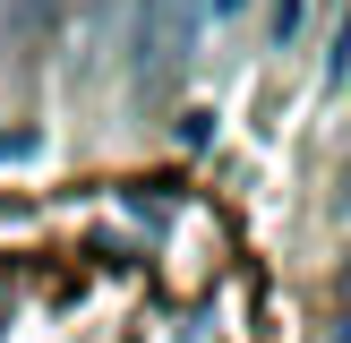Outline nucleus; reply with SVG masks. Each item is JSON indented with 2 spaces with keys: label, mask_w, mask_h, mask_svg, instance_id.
<instances>
[{
  "label": "nucleus",
  "mask_w": 351,
  "mask_h": 343,
  "mask_svg": "<svg viewBox=\"0 0 351 343\" xmlns=\"http://www.w3.org/2000/svg\"><path fill=\"white\" fill-rule=\"evenodd\" d=\"M197 17H206V0H137V78H163L171 51H189Z\"/></svg>",
  "instance_id": "nucleus-1"
},
{
  "label": "nucleus",
  "mask_w": 351,
  "mask_h": 343,
  "mask_svg": "<svg viewBox=\"0 0 351 343\" xmlns=\"http://www.w3.org/2000/svg\"><path fill=\"white\" fill-rule=\"evenodd\" d=\"M326 86H351V17L335 26V51H326Z\"/></svg>",
  "instance_id": "nucleus-2"
},
{
  "label": "nucleus",
  "mask_w": 351,
  "mask_h": 343,
  "mask_svg": "<svg viewBox=\"0 0 351 343\" xmlns=\"http://www.w3.org/2000/svg\"><path fill=\"white\" fill-rule=\"evenodd\" d=\"M300 17H308V0H274V34H283V43L300 34Z\"/></svg>",
  "instance_id": "nucleus-3"
},
{
  "label": "nucleus",
  "mask_w": 351,
  "mask_h": 343,
  "mask_svg": "<svg viewBox=\"0 0 351 343\" xmlns=\"http://www.w3.org/2000/svg\"><path fill=\"white\" fill-rule=\"evenodd\" d=\"M34 154V129H0V163H26Z\"/></svg>",
  "instance_id": "nucleus-4"
},
{
  "label": "nucleus",
  "mask_w": 351,
  "mask_h": 343,
  "mask_svg": "<svg viewBox=\"0 0 351 343\" xmlns=\"http://www.w3.org/2000/svg\"><path fill=\"white\" fill-rule=\"evenodd\" d=\"M335 215H351V163H343V180H335Z\"/></svg>",
  "instance_id": "nucleus-5"
},
{
  "label": "nucleus",
  "mask_w": 351,
  "mask_h": 343,
  "mask_svg": "<svg viewBox=\"0 0 351 343\" xmlns=\"http://www.w3.org/2000/svg\"><path fill=\"white\" fill-rule=\"evenodd\" d=\"M240 9H249V0H206V17H240Z\"/></svg>",
  "instance_id": "nucleus-6"
},
{
  "label": "nucleus",
  "mask_w": 351,
  "mask_h": 343,
  "mask_svg": "<svg viewBox=\"0 0 351 343\" xmlns=\"http://www.w3.org/2000/svg\"><path fill=\"white\" fill-rule=\"evenodd\" d=\"M326 343H351V318H343V326H335V335H326Z\"/></svg>",
  "instance_id": "nucleus-7"
}]
</instances>
